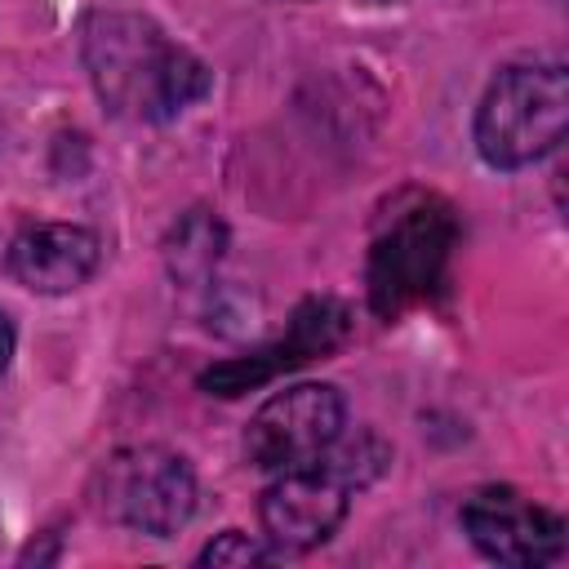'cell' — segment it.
I'll list each match as a JSON object with an SVG mask.
<instances>
[{
  "instance_id": "1",
  "label": "cell",
  "mask_w": 569,
  "mask_h": 569,
  "mask_svg": "<svg viewBox=\"0 0 569 569\" xmlns=\"http://www.w3.org/2000/svg\"><path fill=\"white\" fill-rule=\"evenodd\" d=\"M84 67L98 98L133 120H169L209 93V67L138 13H93L84 22Z\"/></svg>"
},
{
  "instance_id": "5",
  "label": "cell",
  "mask_w": 569,
  "mask_h": 569,
  "mask_svg": "<svg viewBox=\"0 0 569 569\" xmlns=\"http://www.w3.org/2000/svg\"><path fill=\"white\" fill-rule=\"evenodd\" d=\"M89 493L102 520L147 538H173L196 511V471L164 445H133L98 467Z\"/></svg>"
},
{
  "instance_id": "11",
  "label": "cell",
  "mask_w": 569,
  "mask_h": 569,
  "mask_svg": "<svg viewBox=\"0 0 569 569\" xmlns=\"http://www.w3.org/2000/svg\"><path fill=\"white\" fill-rule=\"evenodd\" d=\"M276 551L271 547H262L258 538H249V533H240V529H227V533H218L213 542H204V551L196 556L200 565H262V560H271Z\"/></svg>"
},
{
  "instance_id": "7",
  "label": "cell",
  "mask_w": 569,
  "mask_h": 569,
  "mask_svg": "<svg viewBox=\"0 0 569 569\" xmlns=\"http://www.w3.org/2000/svg\"><path fill=\"white\" fill-rule=\"evenodd\" d=\"M458 520H462V533L471 538V547L498 565L538 569V565H551L565 556V520L511 485L476 489L462 502Z\"/></svg>"
},
{
  "instance_id": "12",
  "label": "cell",
  "mask_w": 569,
  "mask_h": 569,
  "mask_svg": "<svg viewBox=\"0 0 569 569\" xmlns=\"http://www.w3.org/2000/svg\"><path fill=\"white\" fill-rule=\"evenodd\" d=\"M13 347H18L13 320H9V311H0V373H4V369H9V360H13Z\"/></svg>"
},
{
  "instance_id": "13",
  "label": "cell",
  "mask_w": 569,
  "mask_h": 569,
  "mask_svg": "<svg viewBox=\"0 0 569 569\" xmlns=\"http://www.w3.org/2000/svg\"><path fill=\"white\" fill-rule=\"evenodd\" d=\"M373 4H387V0H373Z\"/></svg>"
},
{
  "instance_id": "6",
  "label": "cell",
  "mask_w": 569,
  "mask_h": 569,
  "mask_svg": "<svg viewBox=\"0 0 569 569\" xmlns=\"http://www.w3.org/2000/svg\"><path fill=\"white\" fill-rule=\"evenodd\" d=\"M347 422V400L329 382H298L258 405L244 427V458L258 471H289L320 458Z\"/></svg>"
},
{
  "instance_id": "2",
  "label": "cell",
  "mask_w": 569,
  "mask_h": 569,
  "mask_svg": "<svg viewBox=\"0 0 569 569\" xmlns=\"http://www.w3.org/2000/svg\"><path fill=\"white\" fill-rule=\"evenodd\" d=\"M391 462V449L373 436H338L320 458L276 471V480L262 489L258 520L262 538L276 556L284 551H311L338 533V525L351 511V498L378 480V471Z\"/></svg>"
},
{
  "instance_id": "10",
  "label": "cell",
  "mask_w": 569,
  "mask_h": 569,
  "mask_svg": "<svg viewBox=\"0 0 569 569\" xmlns=\"http://www.w3.org/2000/svg\"><path fill=\"white\" fill-rule=\"evenodd\" d=\"M222 244H227V227L209 209H191L169 236V249H164L169 271L178 280H196V276L213 271V262L222 258Z\"/></svg>"
},
{
  "instance_id": "8",
  "label": "cell",
  "mask_w": 569,
  "mask_h": 569,
  "mask_svg": "<svg viewBox=\"0 0 569 569\" xmlns=\"http://www.w3.org/2000/svg\"><path fill=\"white\" fill-rule=\"evenodd\" d=\"M347 333H351V311H347L338 298H307V302L293 311V320L284 325L280 338H271V342H262L258 351H244V356H236V360L209 365V369L200 373V387H204L209 396H222V400L244 396L249 387L271 382L276 373H289V369H298V365H307V360H316V356L342 347Z\"/></svg>"
},
{
  "instance_id": "3",
  "label": "cell",
  "mask_w": 569,
  "mask_h": 569,
  "mask_svg": "<svg viewBox=\"0 0 569 569\" xmlns=\"http://www.w3.org/2000/svg\"><path fill=\"white\" fill-rule=\"evenodd\" d=\"M569 120V76L560 62L502 67L476 107V151L493 169H525L551 156Z\"/></svg>"
},
{
  "instance_id": "4",
  "label": "cell",
  "mask_w": 569,
  "mask_h": 569,
  "mask_svg": "<svg viewBox=\"0 0 569 569\" xmlns=\"http://www.w3.org/2000/svg\"><path fill=\"white\" fill-rule=\"evenodd\" d=\"M458 244V218L440 196H413L373 236L369 249V307L382 320L431 302L449 280V258Z\"/></svg>"
},
{
  "instance_id": "9",
  "label": "cell",
  "mask_w": 569,
  "mask_h": 569,
  "mask_svg": "<svg viewBox=\"0 0 569 569\" xmlns=\"http://www.w3.org/2000/svg\"><path fill=\"white\" fill-rule=\"evenodd\" d=\"M102 262V240L76 222L22 227L4 249V271L31 293H71Z\"/></svg>"
}]
</instances>
